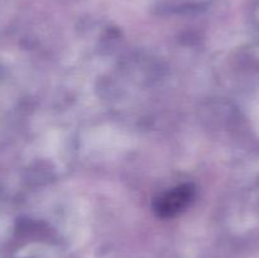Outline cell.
<instances>
[{
	"instance_id": "obj_1",
	"label": "cell",
	"mask_w": 259,
	"mask_h": 258,
	"mask_svg": "<svg viewBox=\"0 0 259 258\" xmlns=\"http://www.w3.org/2000/svg\"><path fill=\"white\" fill-rule=\"evenodd\" d=\"M195 190L191 185H181L161 195L154 201V211L162 218H171L184 211L194 199Z\"/></svg>"
}]
</instances>
